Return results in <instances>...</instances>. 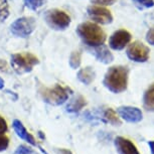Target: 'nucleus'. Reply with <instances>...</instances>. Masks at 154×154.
Listing matches in <instances>:
<instances>
[{"label": "nucleus", "instance_id": "nucleus-7", "mask_svg": "<svg viewBox=\"0 0 154 154\" xmlns=\"http://www.w3.org/2000/svg\"><path fill=\"white\" fill-rule=\"evenodd\" d=\"M149 48L141 42H134L127 48V57L135 63H145L149 59Z\"/></svg>", "mask_w": 154, "mask_h": 154}, {"label": "nucleus", "instance_id": "nucleus-2", "mask_svg": "<svg viewBox=\"0 0 154 154\" xmlns=\"http://www.w3.org/2000/svg\"><path fill=\"white\" fill-rule=\"evenodd\" d=\"M77 33L85 45L92 48L104 45L106 40V33L94 22L81 23L77 28Z\"/></svg>", "mask_w": 154, "mask_h": 154}, {"label": "nucleus", "instance_id": "nucleus-16", "mask_svg": "<svg viewBox=\"0 0 154 154\" xmlns=\"http://www.w3.org/2000/svg\"><path fill=\"white\" fill-rule=\"evenodd\" d=\"M143 107L146 111L154 112V83L149 86L143 95Z\"/></svg>", "mask_w": 154, "mask_h": 154}, {"label": "nucleus", "instance_id": "nucleus-26", "mask_svg": "<svg viewBox=\"0 0 154 154\" xmlns=\"http://www.w3.org/2000/svg\"><path fill=\"white\" fill-rule=\"evenodd\" d=\"M146 40L151 45H154V27L150 28L146 33Z\"/></svg>", "mask_w": 154, "mask_h": 154}, {"label": "nucleus", "instance_id": "nucleus-25", "mask_svg": "<svg viewBox=\"0 0 154 154\" xmlns=\"http://www.w3.org/2000/svg\"><path fill=\"white\" fill-rule=\"evenodd\" d=\"M7 130H8L7 122L5 121V119L3 117L0 116V134H4V133H6Z\"/></svg>", "mask_w": 154, "mask_h": 154}, {"label": "nucleus", "instance_id": "nucleus-15", "mask_svg": "<svg viewBox=\"0 0 154 154\" xmlns=\"http://www.w3.org/2000/svg\"><path fill=\"white\" fill-rule=\"evenodd\" d=\"M87 105L86 99L82 95H78L66 106V111L69 113H78Z\"/></svg>", "mask_w": 154, "mask_h": 154}, {"label": "nucleus", "instance_id": "nucleus-5", "mask_svg": "<svg viewBox=\"0 0 154 154\" xmlns=\"http://www.w3.org/2000/svg\"><path fill=\"white\" fill-rule=\"evenodd\" d=\"M45 19L48 26L54 30H65L71 24V17L65 11L57 8L46 11Z\"/></svg>", "mask_w": 154, "mask_h": 154}, {"label": "nucleus", "instance_id": "nucleus-27", "mask_svg": "<svg viewBox=\"0 0 154 154\" xmlns=\"http://www.w3.org/2000/svg\"><path fill=\"white\" fill-rule=\"evenodd\" d=\"M57 154H72L71 150L65 149V148H60V149H57Z\"/></svg>", "mask_w": 154, "mask_h": 154}, {"label": "nucleus", "instance_id": "nucleus-24", "mask_svg": "<svg viewBox=\"0 0 154 154\" xmlns=\"http://www.w3.org/2000/svg\"><path fill=\"white\" fill-rule=\"evenodd\" d=\"M94 4L100 5V6H110L113 5L117 0H91Z\"/></svg>", "mask_w": 154, "mask_h": 154}, {"label": "nucleus", "instance_id": "nucleus-12", "mask_svg": "<svg viewBox=\"0 0 154 154\" xmlns=\"http://www.w3.org/2000/svg\"><path fill=\"white\" fill-rule=\"evenodd\" d=\"M12 127L16 133V135L18 136L19 138H21L22 140L26 141L28 144L32 145V146H37L35 138L27 131L26 128L24 127V125H23L19 120H14L12 123Z\"/></svg>", "mask_w": 154, "mask_h": 154}, {"label": "nucleus", "instance_id": "nucleus-18", "mask_svg": "<svg viewBox=\"0 0 154 154\" xmlns=\"http://www.w3.org/2000/svg\"><path fill=\"white\" fill-rule=\"evenodd\" d=\"M81 62H82V53L80 51H72L71 57H69V66L72 69H78L81 66Z\"/></svg>", "mask_w": 154, "mask_h": 154}, {"label": "nucleus", "instance_id": "nucleus-10", "mask_svg": "<svg viewBox=\"0 0 154 154\" xmlns=\"http://www.w3.org/2000/svg\"><path fill=\"white\" fill-rule=\"evenodd\" d=\"M118 114L128 123H139L143 119L142 111L137 107L132 106H121L118 108Z\"/></svg>", "mask_w": 154, "mask_h": 154}, {"label": "nucleus", "instance_id": "nucleus-14", "mask_svg": "<svg viewBox=\"0 0 154 154\" xmlns=\"http://www.w3.org/2000/svg\"><path fill=\"white\" fill-rule=\"evenodd\" d=\"M77 77L80 82H82L85 85H90L95 80L96 74L93 68H91V66H86V68L80 69Z\"/></svg>", "mask_w": 154, "mask_h": 154}, {"label": "nucleus", "instance_id": "nucleus-8", "mask_svg": "<svg viewBox=\"0 0 154 154\" xmlns=\"http://www.w3.org/2000/svg\"><path fill=\"white\" fill-rule=\"evenodd\" d=\"M88 15L95 22L100 24H109L113 21L111 11L100 5H91L88 7Z\"/></svg>", "mask_w": 154, "mask_h": 154}, {"label": "nucleus", "instance_id": "nucleus-3", "mask_svg": "<svg viewBox=\"0 0 154 154\" xmlns=\"http://www.w3.org/2000/svg\"><path fill=\"white\" fill-rule=\"evenodd\" d=\"M37 91H38V94L42 100L46 104H49L51 106L62 105L68 100L69 95L72 93V90L69 88L59 85V84L54 85L51 88L39 84L37 87Z\"/></svg>", "mask_w": 154, "mask_h": 154}, {"label": "nucleus", "instance_id": "nucleus-19", "mask_svg": "<svg viewBox=\"0 0 154 154\" xmlns=\"http://www.w3.org/2000/svg\"><path fill=\"white\" fill-rule=\"evenodd\" d=\"M132 2L140 10L154 6V0H132Z\"/></svg>", "mask_w": 154, "mask_h": 154}, {"label": "nucleus", "instance_id": "nucleus-21", "mask_svg": "<svg viewBox=\"0 0 154 154\" xmlns=\"http://www.w3.org/2000/svg\"><path fill=\"white\" fill-rule=\"evenodd\" d=\"M9 15V8H8L7 0H2L0 5V20H5Z\"/></svg>", "mask_w": 154, "mask_h": 154}, {"label": "nucleus", "instance_id": "nucleus-6", "mask_svg": "<svg viewBox=\"0 0 154 154\" xmlns=\"http://www.w3.org/2000/svg\"><path fill=\"white\" fill-rule=\"evenodd\" d=\"M36 23L33 17H20L11 23L10 30L17 37H28L35 29Z\"/></svg>", "mask_w": 154, "mask_h": 154}, {"label": "nucleus", "instance_id": "nucleus-4", "mask_svg": "<svg viewBox=\"0 0 154 154\" xmlns=\"http://www.w3.org/2000/svg\"><path fill=\"white\" fill-rule=\"evenodd\" d=\"M11 66L17 74H25L32 71L39 63L38 59L30 53H19L11 56Z\"/></svg>", "mask_w": 154, "mask_h": 154}, {"label": "nucleus", "instance_id": "nucleus-29", "mask_svg": "<svg viewBox=\"0 0 154 154\" xmlns=\"http://www.w3.org/2000/svg\"><path fill=\"white\" fill-rule=\"evenodd\" d=\"M4 88V81L2 78H0V90H2Z\"/></svg>", "mask_w": 154, "mask_h": 154}, {"label": "nucleus", "instance_id": "nucleus-11", "mask_svg": "<svg viewBox=\"0 0 154 154\" xmlns=\"http://www.w3.org/2000/svg\"><path fill=\"white\" fill-rule=\"evenodd\" d=\"M114 145L118 154H140L131 140L122 136H117L114 139Z\"/></svg>", "mask_w": 154, "mask_h": 154}, {"label": "nucleus", "instance_id": "nucleus-17", "mask_svg": "<svg viewBox=\"0 0 154 154\" xmlns=\"http://www.w3.org/2000/svg\"><path fill=\"white\" fill-rule=\"evenodd\" d=\"M104 119H105V122H109L113 126H120L122 124L121 120L112 108H108L104 112Z\"/></svg>", "mask_w": 154, "mask_h": 154}, {"label": "nucleus", "instance_id": "nucleus-9", "mask_svg": "<svg viewBox=\"0 0 154 154\" xmlns=\"http://www.w3.org/2000/svg\"><path fill=\"white\" fill-rule=\"evenodd\" d=\"M131 33L125 29H119L110 36L109 46L114 51H122L131 42Z\"/></svg>", "mask_w": 154, "mask_h": 154}, {"label": "nucleus", "instance_id": "nucleus-1", "mask_svg": "<svg viewBox=\"0 0 154 154\" xmlns=\"http://www.w3.org/2000/svg\"><path fill=\"white\" fill-rule=\"evenodd\" d=\"M129 69L124 66H114L107 71L103 84L110 92L114 94L126 91L128 87Z\"/></svg>", "mask_w": 154, "mask_h": 154}, {"label": "nucleus", "instance_id": "nucleus-28", "mask_svg": "<svg viewBox=\"0 0 154 154\" xmlns=\"http://www.w3.org/2000/svg\"><path fill=\"white\" fill-rule=\"evenodd\" d=\"M148 145H149L151 154H154V141H149L148 142Z\"/></svg>", "mask_w": 154, "mask_h": 154}, {"label": "nucleus", "instance_id": "nucleus-22", "mask_svg": "<svg viewBox=\"0 0 154 154\" xmlns=\"http://www.w3.org/2000/svg\"><path fill=\"white\" fill-rule=\"evenodd\" d=\"M9 145V138L4 134H0V152L5 151Z\"/></svg>", "mask_w": 154, "mask_h": 154}, {"label": "nucleus", "instance_id": "nucleus-20", "mask_svg": "<svg viewBox=\"0 0 154 154\" xmlns=\"http://www.w3.org/2000/svg\"><path fill=\"white\" fill-rule=\"evenodd\" d=\"M45 2L46 0H24V5L31 10H36L42 7Z\"/></svg>", "mask_w": 154, "mask_h": 154}, {"label": "nucleus", "instance_id": "nucleus-13", "mask_svg": "<svg viewBox=\"0 0 154 154\" xmlns=\"http://www.w3.org/2000/svg\"><path fill=\"white\" fill-rule=\"evenodd\" d=\"M93 54H94V56L96 59H97L98 62L103 63H105V65L112 63L113 60H114V57H113L112 53L109 51V48H107L105 45L95 46L94 51H93Z\"/></svg>", "mask_w": 154, "mask_h": 154}, {"label": "nucleus", "instance_id": "nucleus-23", "mask_svg": "<svg viewBox=\"0 0 154 154\" xmlns=\"http://www.w3.org/2000/svg\"><path fill=\"white\" fill-rule=\"evenodd\" d=\"M33 151L30 147L26 146V145H19L17 149L14 151L13 154H32Z\"/></svg>", "mask_w": 154, "mask_h": 154}]
</instances>
